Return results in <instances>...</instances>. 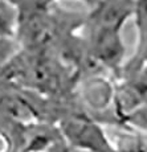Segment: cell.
I'll return each mask as SVG.
<instances>
[{
    "mask_svg": "<svg viewBox=\"0 0 147 152\" xmlns=\"http://www.w3.org/2000/svg\"><path fill=\"white\" fill-rule=\"evenodd\" d=\"M64 132L76 147L92 152H113L101 128L82 119H69L64 123Z\"/></svg>",
    "mask_w": 147,
    "mask_h": 152,
    "instance_id": "6da1fadb",
    "label": "cell"
},
{
    "mask_svg": "<svg viewBox=\"0 0 147 152\" xmlns=\"http://www.w3.org/2000/svg\"><path fill=\"white\" fill-rule=\"evenodd\" d=\"M127 119L135 127L147 132V104L143 107H139V109H135L133 113H129Z\"/></svg>",
    "mask_w": 147,
    "mask_h": 152,
    "instance_id": "7a4b0ae2",
    "label": "cell"
},
{
    "mask_svg": "<svg viewBox=\"0 0 147 152\" xmlns=\"http://www.w3.org/2000/svg\"><path fill=\"white\" fill-rule=\"evenodd\" d=\"M15 48L10 37H0V65L5 62V58H10V56L13 53Z\"/></svg>",
    "mask_w": 147,
    "mask_h": 152,
    "instance_id": "3957f363",
    "label": "cell"
},
{
    "mask_svg": "<svg viewBox=\"0 0 147 152\" xmlns=\"http://www.w3.org/2000/svg\"><path fill=\"white\" fill-rule=\"evenodd\" d=\"M49 1H53V0H45V3H49ZM84 1H90V3H94V4H97V3L99 1V0H84Z\"/></svg>",
    "mask_w": 147,
    "mask_h": 152,
    "instance_id": "277c9868",
    "label": "cell"
}]
</instances>
